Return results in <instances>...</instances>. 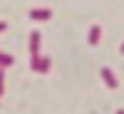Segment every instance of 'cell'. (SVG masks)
<instances>
[{"label": "cell", "instance_id": "cell-1", "mask_svg": "<svg viewBox=\"0 0 124 114\" xmlns=\"http://www.w3.org/2000/svg\"><path fill=\"white\" fill-rule=\"evenodd\" d=\"M102 75H104V79H107V84H109V87H117V79L112 77V72H109V69H104Z\"/></svg>", "mask_w": 124, "mask_h": 114}, {"label": "cell", "instance_id": "cell-2", "mask_svg": "<svg viewBox=\"0 0 124 114\" xmlns=\"http://www.w3.org/2000/svg\"><path fill=\"white\" fill-rule=\"evenodd\" d=\"M89 40H92V42H97V40H99V27H92V37H89Z\"/></svg>", "mask_w": 124, "mask_h": 114}, {"label": "cell", "instance_id": "cell-3", "mask_svg": "<svg viewBox=\"0 0 124 114\" xmlns=\"http://www.w3.org/2000/svg\"><path fill=\"white\" fill-rule=\"evenodd\" d=\"M119 114H124V112H119Z\"/></svg>", "mask_w": 124, "mask_h": 114}]
</instances>
